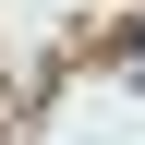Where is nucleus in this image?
Wrapping results in <instances>:
<instances>
[{
  "label": "nucleus",
  "mask_w": 145,
  "mask_h": 145,
  "mask_svg": "<svg viewBox=\"0 0 145 145\" xmlns=\"http://www.w3.org/2000/svg\"><path fill=\"white\" fill-rule=\"evenodd\" d=\"M133 72H145V36H133Z\"/></svg>",
  "instance_id": "obj_1"
}]
</instances>
